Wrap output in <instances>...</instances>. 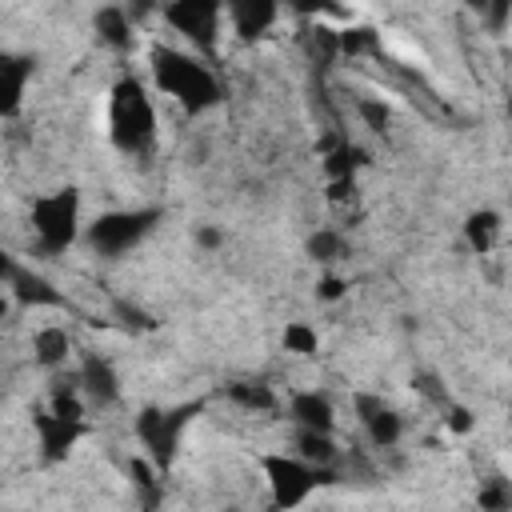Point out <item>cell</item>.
<instances>
[{
    "instance_id": "cell-1",
    "label": "cell",
    "mask_w": 512,
    "mask_h": 512,
    "mask_svg": "<svg viewBox=\"0 0 512 512\" xmlns=\"http://www.w3.org/2000/svg\"><path fill=\"white\" fill-rule=\"evenodd\" d=\"M148 72H152V84L192 116H200V112H208L224 100V88H220L216 72L184 48L152 44L148 48Z\"/></svg>"
},
{
    "instance_id": "cell-2",
    "label": "cell",
    "mask_w": 512,
    "mask_h": 512,
    "mask_svg": "<svg viewBox=\"0 0 512 512\" xmlns=\"http://www.w3.org/2000/svg\"><path fill=\"white\" fill-rule=\"evenodd\" d=\"M108 136L120 152L144 156L156 144V108L136 76H120L108 92Z\"/></svg>"
},
{
    "instance_id": "cell-3",
    "label": "cell",
    "mask_w": 512,
    "mask_h": 512,
    "mask_svg": "<svg viewBox=\"0 0 512 512\" xmlns=\"http://www.w3.org/2000/svg\"><path fill=\"white\" fill-rule=\"evenodd\" d=\"M28 224H32L40 256L68 252L80 236V192L68 184V188H52V192L36 196L28 208Z\"/></svg>"
},
{
    "instance_id": "cell-4",
    "label": "cell",
    "mask_w": 512,
    "mask_h": 512,
    "mask_svg": "<svg viewBox=\"0 0 512 512\" xmlns=\"http://www.w3.org/2000/svg\"><path fill=\"white\" fill-rule=\"evenodd\" d=\"M160 220H164V208H112V212H100L84 228V240L96 256L120 260L132 248H140L160 228Z\"/></svg>"
},
{
    "instance_id": "cell-5",
    "label": "cell",
    "mask_w": 512,
    "mask_h": 512,
    "mask_svg": "<svg viewBox=\"0 0 512 512\" xmlns=\"http://www.w3.org/2000/svg\"><path fill=\"white\" fill-rule=\"evenodd\" d=\"M260 468H264V480L272 488V504L276 508H296L320 484H336L332 464H308L296 452H268V456H260Z\"/></svg>"
},
{
    "instance_id": "cell-6",
    "label": "cell",
    "mask_w": 512,
    "mask_h": 512,
    "mask_svg": "<svg viewBox=\"0 0 512 512\" xmlns=\"http://www.w3.org/2000/svg\"><path fill=\"white\" fill-rule=\"evenodd\" d=\"M200 404H176V408H160V404H144L136 412V440L144 444V456L168 472L176 452H180V440L188 432V424L196 420Z\"/></svg>"
},
{
    "instance_id": "cell-7",
    "label": "cell",
    "mask_w": 512,
    "mask_h": 512,
    "mask_svg": "<svg viewBox=\"0 0 512 512\" xmlns=\"http://www.w3.org/2000/svg\"><path fill=\"white\" fill-rule=\"evenodd\" d=\"M224 4H228V0H172L160 16H164L168 28H176L184 40H192L196 52L212 56V52H216V36H220Z\"/></svg>"
},
{
    "instance_id": "cell-8",
    "label": "cell",
    "mask_w": 512,
    "mask_h": 512,
    "mask_svg": "<svg viewBox=\"0 0 512 512\" xmlns=\"http://www.w3.org/2000/svg\"><path fill=\"white\" fill-rule=\"evenodd\" d=\"M32 428H36L40 456H44L48 464L64 460V456H68V452L80 444V436L88 432V424H84V420H68V416H60V412H52L48 404L32 412Z\"/></svg>"
},
{
    "instance_id": "cell-9",
    "label": "cell",
    "mask_w": 512,
    "mask_h": 512,
    "mask_svg": "<svg viewBox=\"0 0 512 512\" xmlns=\"http://www.w3.org/2000/svg\"><path fill=\"white\" fill-rule=\"evenodd\" d=\"M0 272H4V288L12 292L16 304H24V308H60V304H64V296H60L32 264H20V260L4 256Z\"/></svg>"
},
{
    "instance_id": "cell-10",
    "label": "cell",
    "mask_w": 512,
    "mask_h": 512,
    "mask_svg": "<svg viewBox=\"0 0 512 512\" xmlns=\"http://www.w3.org/2000/svg\"><path fill=\"white\" fill-rule=\"evenodd\" d=\"M32 72H36V60L32 56H20V52H4L0 56V116L4 120H16L20 116L24 96H28V84H32Z\"/></svg>"
},
{
    "instance_id": "cell-11",
    "label": "cell",
    "mask_w": 512,
    "mask_h": 512,
    "mask_svg": "<svg viewBox=\"0 0 512 512\" xmlns=\"http://www.w3.org/2000/svg\"><path fill=\"white\" fill-rule=\"evenodd\" d=\"M224 12H228V24H232L236 40L252 44L280 20V0H228Z\"/></svg>"
},
{
    "instance_id": "cell-12",
    "label": "cell",
    "mask_w": 512,
    "mask_h": 512,
    "mask_svg": "<svg viewBox=\"0 0 512 512\" xmlns=\"http://www.w3.org/2000/svg\"><path fill=\"white\" fill-rule=\"evenodd\" d=\"M76 376H80V388H84L88 404L108 408V404L120 400V376H116V368L104 356H84V364H80Z\"/></svg>"
},
{
    "instance_id": "cell-13",
    "label": "cell",
    "mask_w": 512,
    "mask_h": 512,
    "mask_svg": "<svg viewBox=\"0 0 512 512\" xmlns=\"http://www.w3.org/2000/svg\"><path fill=\"white\" fill-rule=\"evenodd\" d=\"M288 416L296 428H320V432H332L336 428V408H332V396L320 392V388H308V392H296L288 400Z\"/></svg>"
},
{
    "instance_id": "cell-14",
    "label": "cell",
    "mask_w": 512,
    "mask_h": 512,
    "mask_svg": "<svg viewBox=\"0 0 512 512\" xmlns=\"http://www.w3.org/2000/svg\"><path fill=\"white\" fill-rule=\"evenodd\" d=\"M32 360L40 368H48V372H60L72 360V336H68V328L64 324L36 328V336H32Z\"/></svg>"
},
{
    "instance_id": "cell-15",
    "label": "cell",
    "mask_w": 512,
    "mask_h": 512,
    "mask_svg": "<svg viewBox=\"0 0 512 512\" xmlns=\"http://www.w3.org/2000/svg\"><path fill=\"white\" fill-rule=\"evenodd\" d=\"M92 28H96V36H100L112 52H128V48H132V8H124V4H104V8H96Z\"/></svg>"
},
{
    "instance_id": "cell-16",
    "label": "cell",
    "mask_w": 512,
    "mask_h": 512,
    "mask_svg": "<svg viewBox=\"0 0 512 512\" xmlns=\"http://www.w3.org/2000/svg\"><path fill=\"white\" fill-rule=\"evenodd\" d=\"M500 228H504V220H500L496 208H476V212L464 216V240H468V248H472L476 256H484V252L496 248Z\"/></svg>"
},
{
    "instance_id": "cell-17",
    "label": "cell",
    "mask_w": 512,
    "mask_h": 512,
    "mask_svg": "<svg viewBox=\"0 0 512 512\" xmlns=\"http://www.w3.org/2000/svg\"><path fill=\"white\" fill-rule=\"evenodd\" d=\"M360 424H364V432H368L372 448H396V444H400V436H404V420H400V412H396V408H388V404H376Z\"/></svg>"
},
{
    "instance_id": "cell-18",
    "label": "cell",
    "mask_w": 512,
    "mask_h": 512,
    "mask_svg": "<svg viewBox=\"0 0 512 512\" xmlns=\"http://www.w3.org/2000/svg\"><path fill=\"white\" fill-rule=\"evenodd\" d=\"M292 452L304 456L308 464H336V456H340L332 432H320V428H296V444H292Z\"/></svg>"
},
{
    "instance_id": "cell-19",
    "label": "cell",
    "mask_w": 512,
    "mask_h": 512,
    "mask_svg": "<svg viewBox=\"0 0 512 512\" xmlns=\"http://www.w3.org/2000/svg\"><path fill=\"white\" fill-rule=\"evenodd\" d=\"M360 164H364V152H360L356 144H336V148H328L324 160H320L324 180H356Z\"/></svg>"
},
{
    "instance_id": "cell-20",
    "label": "cell",
    "mask_w": 512,
    "mask_h": 512,
    "mask_svg": "<svg viewBox=\"0 0 512 512\" xmlns=\"http://www.w3.org/2000/svg\"><path fill=\"white\" fill-rule=\"evenodd\" d=\"M224 392L232 404H240L248 412H272L276 408V392L268 384H256V380H232Z\"/></svg>"
},
{
    "instance_id": "cell-21",
    "label": "cell",
    "mask_w": 512,
    "mask_h": 512,
    "mask_svg": "<svg viewBox=\"0 0 512 512\" xmlns=\"http://www.w3.org/2000/svg\"><path fill=\"white\" fill-rule=\"evenodd\" d=\"M304 256H308V260H316L320 268H332V264L344 256V236H340V232L320 228V232H312V236L304 240Z\"/></svg>"
},
{
    "instance_id": "cell-22",
    "label": "cell",
    "mask_w": 512,
    "mask_h": 512,
    "mask_svg": "<svg viewBox=\"0 0 512 512\" xmlns=\"http://www.w3.org/2000/svg\"><path fill=\"white\" fill-rule=\"evenodd\" d=\"M280 344H284L292 356H316V348H320V332H316L312 324H304V320H292V324L284 328Z\"/></svg>"
},
{
    "instance_id": "cell-23",
    "label": "cell",
    "mask_w": 512,
    "mask_h": 512,
    "mask_svg": "<svg viewBox=\"0 0 512 512\" xmlns=\"http://www.w3.org/2000/svg\"><path fill=\"white\" fill-rule=\"evenodd\" d=\"M308 52H312V60L316 64H332V60H340V32L336 28H312L308 32Z\"/></svg>"
},
{
    "instance_id": "cell-24",
    "label": "cell",
    "mask_w": 512,
    "mask_h": 512,
    "mask_svg": "<svg viewBox=\"0 0 512 512\" xmlns=\"http://www.w3.org/2000/svg\"><path fill=\"white\" fill-rule=\"evenodd\" d=\"M356 112H360L364 128H368V132H376V136H384V132L392 128V108H388L384 100H376V96H364V100L356 104Z\"/></svg>"
},
{
    "instance_id": "cell-25",
    "label": "cell",
    "mask_w": 512,
    "mask_h": 512,
    "mask_svg": "<svg viewBox=\"0 0 512 512\" xmlns=\"http://www.w3.org/2000/svg\"><path fill=\"white\" fill-rule=\"evenodd\" d=\"M376 48L380 40L372 28H340V56H368Z\"/></svg>"
},
{
    "instance_id": "cell-26",
    "label": "cell",
    "mask_w": 512,
    "mask_h": 512,
    "mask_svg": "<svg viewBox=\"0 0 512 512\" xmlns=\"http://www.w3.org/2000/svg\"><path fill=\"white\" fill-rule=\"evenodd\" d=\"M476 504H480L484 512H504V508H512V488H508L500 476H492V480L476 492Z\"/></svg>"
},
{
    "instance_id": "cell-27",
    "label": "cell",
    "mask_w": 512,
    "mask_h": 512,
    "mask_svg": "<svg viewBox=\"0 0 512 512\" xmlns=\"http://www.w3.org/2000/svg\"><path fill=\"white\" fill-rule=\"evenodd\" d=\"M344 292H348V280H344V276H336V272H320V280H316V300L332 304V300H340Z\"/></svg>"
},
{
    "instance_id": "cell-28",
    "label": "cell",
    "mask_w": 512,
    "mask_h": 512,
    "mask_svg": "<svg viewBox=\"0 0 512 512\" xmlns=\"http://www.w3.org/2000/svg\"><path fill=\"white\" fill-rule=\"evenodd\" d=\"M492 32H504L508 24H512V0H488V8H484V16H480Z\"/></svg>"
},
{
    "instance_id": "cell-29",
    "label": "cell",
    "mask_w": 512,
    "mask_h": 512,
    "mask_svg": "<svg viewBox=\"0 0 512 512\" xmlns=\"http://www.w3.org/2000/svg\"><path fill=\"white\" fill-rule=\"evenodd\" d=\"M444 424H448V432H456V436H464V432H472V412H468L464 404H456V400H448V404H444Z\"/></svg>"
},
{
    "instance_id": "cell-30",
    "label": "cell",
    "mask_w": 512,
    "mask_h": 512,
    "mask_svg": "<svg viewBox=\"0 0 512 512\" xmlns=\"http://www.w3.org/2000/svg\"><path fill=\"white\" fill-rule=\"evenodd\" d=\"M296 16H304V20H312V16H324V12H336L340 8V0H284Z\"/></svg>"
},
{
    "instance_id": "cell-31",
    "label": "cell",
    "mask_w": 512,
    "mask_h": 512,
    "mask_svg": "<svg viewBox=\"0 0 512 512\" xmlns=\"http://www.w3.org/2000/svg\"><path fill=\"white\" fill-rule=\"evenodd\" d=\"M412 388H416V392H424V396H428V400H436V404H448V392L440 388V380H436L432 372H416V376H412Z\"/></svg>"
},
{
    "instance_id": "cell-32",
    "label": "cell",
    "mask_w": 512,
    "mask_h": 512,
    "mask_svg": "<svg viewBox=\"0 0 512 512\" xmlns=\"http://www.w3.org/2000/svg\"><path fill=\"white\" fill-rule=\"evenodd\" d=\"M192 240H196L204 252H216V248H224V232H220L216 224H200V228L192 232Z\"/></svg>"
},
{
    "instance_id": "cell-33",
    "label": "cell",
    "mask_w": 512,
    "mask_h": 512,
    "mask_svg": "<svg viewBox=\"0 0 512 512\" xmlns=\"http://www.w3.org/2000/svg\"><path fill=\"white\" fill-rule=\"evenodd\" d=\"M352 192H356V180H328V200H332V204L348 200Z\"/></svg>"
},
{
    "instance_id": "cell-34",
    "label": "cell",
    "mask_w": 512,
    "mask_h": 512,
    "mask_svg": "<svg viewBox=\"0 0 512 512\" xmlns=\"http://www.w3.org/2000/svg\"><path fill=\"white\" fill-rule=\"evenodd\" d=\"M168 4H172V0H128V8H132V16H148V12H156V8L164 12Z\"/></svg>"
},
{
    "instance_id": "cell-35",
    "label": "cell",
    "mask_w": 512,
    "mask_h": 512,
    "mask_svg": "<svg viewBox=\"0 0 512 512\" xmlns=\"http://www.w3.org/2000/svg\"><path fill=\"white\" fill-rule=\"evenodd\" d=\"M116 312L124 316V324H136V328H152V320H148L144 312H136V308H128V304H120Z\"/></svg>"
},
{
    "instance_id": "cell-36",
    "label": "cell",
    "mask_w": 512,
    "mask_h": 512,
    "mask_svg": "<svg viewBox=\"0 0 512 512\" xmlns=\"http://www.w3.org/2000/svg\"><path fill=\"white\" fill-rule=\"evenodd\" d=\"M468 12H476V16H484V8H488V0H460Z\"/></svg>"
},
{
    "instance_id": "cell-37",
    "label": "cell",
    "mask_w": 512,
    "mask_h": 512,
    "mask_svg": "<svg viewBox=\"0 0 512 512\" xmlns=\"http://www.w3.org/2000/svg\"><path fill=\"white\" fill-rule=\"evenodd\" d=\"M508 116H512V100H508Z\"/></svg>"
},
{
    "instance_id": "cell-38",
    "label": "cell",
    "mask_w": 512,
    "mask_h": 512,
    "mask_svg": "<svg viewBox=\"0 0 512 512\" xmlns=\"http://www.w3.org/2000/svg\"><path fill=\"white\" fill-rule=\"evenodd\" d=\"M508 416H512V400H508Z\"/></svg>"
}]
</instances>
